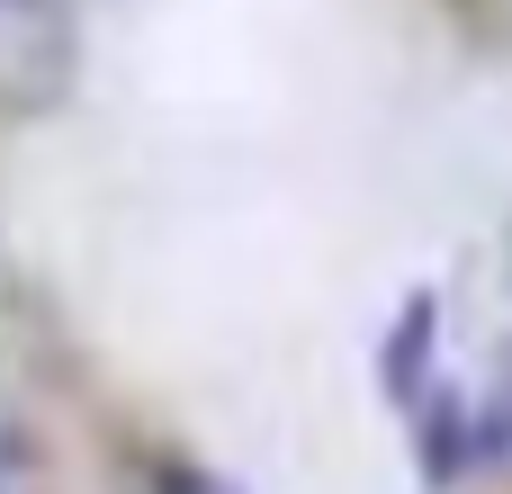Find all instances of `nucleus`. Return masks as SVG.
<instances>
[{
  "label": "nucleus",
  "mask_w": 512,
  "mask_h": 494,
  "mask_svg": "<svg viewBox=\"0 0 512 494\" xmlns=\"http://www.w3.org/2000/svg\"><path fill=\"white\" fill-rule=\"evenodd\" d=\"M432 333H441V297H432V288H414V297H405V315H396V333L378 342V387H387L396 405H414V396L432 387Z\"/></svg>",
  "instance_id": "2"
},
{
  "label": "nucleus",
  "mask_w": 512,
  "mask_h": 494,
  "mask_svg": "<svg viewBox=\"0 0 512 494\" xmlns=\"http://www.w3.org/2000/svg\"><path fill=\"white\" fill-rule=\"evenodd\" d=\"M414 432H423V486L432 494H450L477 468V414H468L450 387H423V396H414Z\"/></svg>",
  "instance_id": "1"
},
{
  "label": "nucleus",
  "mask_w": 512,
  "mask_h": 494,
  "mask_svg": "<svg viewBox=\"0 0 512 494\" xmlns=\"http://www.w3.org/2000/svg\"><path fill=\"white\" fill-rule=\"evenodd\" d=\"M477 450H486V459H512V351L495 360V387H486V405H477Z\"/></svg>",
  "instance_id": "3"
},
{
  "label": "nucleus",
  "mask_w": 512,
  "mask_h": 494,
  "mask_svg": "<svg viewBox=\"0 0 512 494\" xmlns=\"http://www.w3.org/2000/svg\"><path fill=\"white\" fill-rule=\"evenodd\" d=\"M504 279H512V225H504Z\"/></svg>",
  "instance_id": "5"
},
{
  "label": "nucleus",
  "mask_w": 512,
  "mask_h": 494,
  "mask_svg": "<svg viewBox=\"0 0 512 494\" xmlns=\"http://www.w3.org/2000/svg\"><path fill=\"white\" fill-rule=\"evenodd\" d=\"M153 494H234V486L207 477L198 459H153Z\"/></svg>",
  "instance_id": "4"
}]
</instances>
